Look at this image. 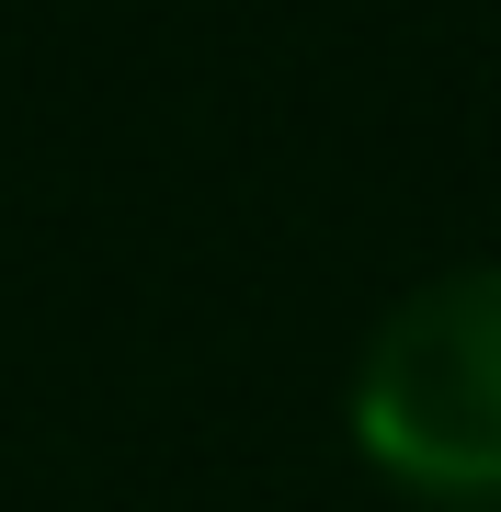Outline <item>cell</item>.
<instances>
[{"label": "cell", "mask_w": 501, "mask_h": 512, "mask_svg": "<svg viewBox=\"0 0 501 512\" xmlns=\"http://www.w3.org/2000/svg\"><path fill=\"white\" fill-rule=\"evenodd\" d=\"M342 433L376 490L501 512V262H445L376 308L342 376Z\"/></svg>", "instance_id": "obj_1"}]
</instances>
